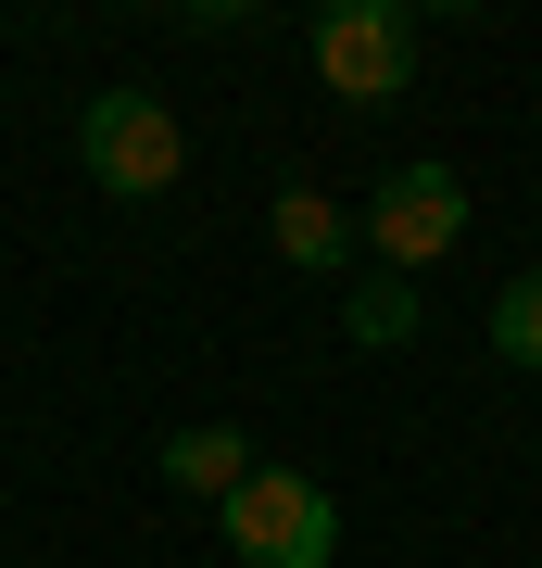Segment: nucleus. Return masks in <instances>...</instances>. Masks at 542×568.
<instances>
[{
    "instance_id": "obj_1",
    "label": "nucleus",
    "mask_w": 542,
    "mask_h": 568,
    "mask_svg": "<svg viewBox=\"0 0 542 568\" xmlns=\"http://www.w3.org/2000/svg\"><path fill=\"white\" fill-rule=\"evenodd\" d=\"M76 164L114 190V203H164L177 164H190V140H177V114H164L152 89H101V102L76 114Z\"/></svg>"
},
{
    "instance_id": "obj_2",
    "label": "nucleus",
    "mask_w": 542,
    "mask_h": 568,
    "mask_svg": "<svg viewBox=\"0 0 542 568\" xmlns=\"http://www.w3.org/2000/svg\"><path fill=\"white\" fill-rule=\"evenodd\" d=\"M215 518H227V556L241 568H328L341 556V506L316 480H290V467H253Z\"/></svg>"
},
{
    "instance_id": "obj_3",
    "label": "nucleus",
    "mask_w": 542,
    "mask_h": 568,
    "mask_svg": "<svg viewBox=\"0 0 542 568\" xmlns=\"http://www.w3.org/2000/svg\"><path fill=\"white\" fill-rule=\"evenodd\" d=\"M316 77H328V102H403V77H417V13H403V0H341V13H316Z\"/></svg>"
},
{
    "instance_id": "obj_4",
    "label": "nucleus",
    "mask_w": 542,
    "mask_h": 568,
    "mask_svg": "<svg viewBox=\"0 0 542 568\" xmlns=\"http://www.w3.org/2000/svg\"><path fill=\"white\" fill-rule=\"evenodd\" d=\"M366 241H379L391 278L442 265V253L467 241V190H454V164H403V178H379V203H366Z\"/></svg>"
},
{
    "instance_id": "obj_5",
    "label": "nucleus",
    "mask_w": 542,
    "mask_h": 568,
    "mask_svg": "<svg viewBox=\"0 0 542 568\" xmlns=\"http://www.w3.org/2000/svg\"><path fill=\"white\" fill-rule=\"evenodd\" d=\"M164 480L202 493V506H227V493L253 480V443H241V429H177V443H164Z\"/></svg>"
},
{
    "instance_id": "obj_6",
    "label": "nucleus",
    "mask_w": 542,
    "mask_h": 568,
    "mask_svg": "<svg viewBox=\"0 0 542 568\" xmlns=\"http://www.w3.org/2000/svg\"><path fill=\"white\" fill-rule=\"evenodd\" d=\"M265 241H278L290 265H341V241H354V227H341V203H328V190H278V215H265Z\"/></svg>"
},
{
    "instance_id": "obj_7",
    "label": "nucleus",
    "mask_w": 542,
    "mask_h": 568,
    "mask_svg": "<svg viewBox=\"0 0 542 568\" xmlns=\"http://www.w3.org/2000/svg\"><path fill=\"white\" fill-rule=\"evenodd\" d=\"M492 354L504 366H542V278H504L492 291Z\"/></svg>"
},
{
    "instance_id": "obj_8",
    "label": "nucleus",
    "mask_w": 542,
    "mask_h": 568,
    "mask_svg": "<svg viewBox=\"0 0 542 568\" xmlns=\"http://www.w3.org/2000/svg\"><path fill=\"white\" fill-rule=\"evenodd\" d=\"M354 342H417V291H403V278H366L354 291Z\"/></svg>"
}]
</instances>
